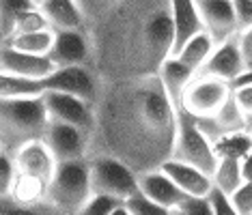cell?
I'll use <instances>...</instances> for the list:
<instances>
[{
    "label": "cell",
    "instance_id": "cell-6",
    "mask_svg": "<svg viewBox=\"0 0 252 215\" xmlns=\"http://www.w3.org/2000/svg\"><path fill=\"white\" fill-rule=\"evenodd\" d=\"M93 196H106L125 202L138 191V174L110 157H87Z\"/></svg>",
    "mask_w": 252,
    "mask_h": 215
},
{
    "label": "cell",
    "instance_id": "cell-21",
    "mask_svg": "<svg viewBox=\"0 0 252 215\" xmlns=\"http://www.w3.org/2000/svg\"><path fill=\"white\" fill-rule=\"evenodd\" d=\"M48 93L45 78H20L0 73V99H24V97H43Z\"/></svg>",
    "mask_w": 252,
    "mask_h": 215
},
{
    "label": "cell",
    "instance_id": "cell-36",
    "mask_svg": "<svg viewBox=\"0 0 252 215\" xmlns=\"http://www.w3.org/2000/svg\"><path fill=\"white\" fill-rule=\"evenodd\" d=\"M207 200H209V205H211V211H214V215H239L231 207L228 198L224 194H220L218 189H211V194L207 196Z\"/></svg>",
    "mask_w": 252,
    "mask_h": 215
},
{
    "label": "cell",
    "instance_id": "cell-35",
    "mask_svg": "<svg viewBox=\"0 0 252 215\" xmlns=\"http://www.w3.org/2000/svg\"><path fill=\"white\" fill-rule=\"evenodd\" d=\"M233 11L239 32L252 26V0H233Z\"/></svg>",
    "mask_w": 252,
    "mask_h": 215
},
{
    "label": "cell",
    "instance_id": "cell-10",
    "mask_svg": "<svg viewBox=\"0 0 252 215\" xmlns=\"http://www.w3.org/2000/svg\"><path fill=\"white\" fill-rule=\"evenodd\" d=\"M45 86L48 93H67L93 104L99 80L91 71V67H63V69H54L45 78Z\"/></svg>",
    "mask_w": 252,
    "mask_h": 215
},
{
    "label": "cell",
    "instance_id": "cell-29",
    "mask_svg": "<svg viewBox=\"0 0 252 215\" xmlns=\"http://www.w3.org/2000/svg\"><path fill=\"white\" fill-rule=\"evenodd\" d=\"M123 205L129 211V215H170V213H173V211H168V209L156 205V202L147 200L140 191H136L131 198H127Z\"/></svg>",
    "mask_w": 252,
    "mask_h": 215
},
{
    "label": "cell",
    "instance_id": "cell-25",
    "mask_svg": "<svg viewBox=\"0 0 252 215\" xmlns=\"http://www.w3.org/2000/svg\"><path fill=\"white\" fill-rule=\"evenodd\" d=\"M45 191H48V185L45 183H41V181H37L32 177H26V174L15 172L9 196L18 202H24V205H32V202L45 200Z\"/></svg>",
    "mask_w": 252,
    "mask_h": 215
},
{
    "label": "cell",
    "instance_id": "cell-14",
    "mask_svg": "<svg viewBox=\"0 0 252 215\" xmlns=\"http://www.w3.org/2000/svg\"><path fill=\"white\" fill-rule=\"evenodd\" d=\"M11 157H13L15 163V172L32 177L45 185L52 181L56 170V160L43 140H32V142L20 146Z\"/></svg>",
    "mask_w": 252,
    "mask_h": 215
},
{
    "label": "cell",
    "instance_id": "cell-12",
    "mask_svg": "<svg viewBox=\"0 0 252 215\" xmlns=\"http://www.w3.org/2000/svg\"><path fill=\"white\" fill-rule=\"evenodd\" d=\"M194 2L203 22V30L214 39L216 45L239 35L233 0H194Z\"/></svg>",
    "mask_w": 252,
    "mask_h": 215
},
{
    "label": "cell",
    "instance_id": "cell-16",
    "mask_svg": "<svg viewBox=\"0 0 252 215\" xmlns=\"http://www.w3.org/2000/svg\"><path fill=\"white\" fill-rule=\"evenodd\" d=\"M138 191L147 200L156 202V205L168 209H179L183 202L188 200V196L177 188L162 170H151L145 174H138Z\"/></svg>",
    "mask_w": 252,
    "mask_h": 215
},
{
    "label": "cell",
    "instance_id": "cell-26",
    "mask_svg": "<svg viewBox=\"0 0 252 215\" xmlns=\"http://www.w3.org/2000/svg\"><path fill=\"white\" fill-rule=\"evenodd\" d=\"M0 215H67V213H63L61 209H56L48 200L24 205V202L13 200L11 196H0Z\"/></svg>",
    "mask_w": 252,
    "mask_h": 215
},
{
    "label": "cell",
    "instance_id": "cell-15",
    "mask_svg": "<svg viewBox=\"0 0 252 215\" xmlns=\"http://www.w3.org/2000/svg\"><path fill=\"white\" fill-rule=\"evenodd\" d=\"M54 69L56 67L48 56L24 54L20 50H13L7 43H0V73L39 80V78H48Z\"/></svg>",
    "mask_w": 252,
    "mask_h": 215
},
{
    "label": "cell",
    "instance_id": "cell-38",
    "mask_svg": "<svg viewBox=\"0 0 252 215\" xmlns=\"http://www.w3.org/2000/svg\"><path fill=\"white\" fill-rule=\"evenodd\" d=\"M237 39H239V48H242L246 65H248V69H252V26L246 28L244 32H239Z\"/></svg>",
    "mask_w": 252,
    "mask_h": 215
},
{
    "label": "cell",
    "instance_id": "cell-24",
    "mask_svg": "<svg viewBox=\"0 0 252 215\" xmlns=\"http://www.w3.org/2000/svg\"><path fill=\"white\" fill-rule=\"evenodd\" d=\"M0 43H7L13 50H20L24 54L32 56H48L54 43V30H39V32H26V35L9 37Z\"/></svg>",
    "mask_w": 252,
    "mask_h": 215
},
{
    "label": "cell",
    "instance_id": "cell-9",
    "mask_svg": "<svg viewBox=\"0 0 252 215\" xmlns=\"http://www.w3.org/2000/svg\"><path fill=\"white\" fill-rule=\"evenodd\" d=\"M43 142L48 144V149L54 155L56 163L87 160L89 135L84 132H80L78 127L50 121L48 129H45V135H43Z\"/></svg>",
    "mask_w": 252,
    "mask_h": 215
},
{
    "label": "cell",
    "instance_id": "cell-34",
    "mask_svg": "<svg viewBox=\"0 0 252 215\" xmlns=\"http://www.w3.org/2000/svg\"><path fill=\"white\" fill-rule=\"evenodd\" d=\"M76 2H78L80 11H82L87 24H91V22L97 20L101 13H106L117 0H76Z\"/></svg>",
    "mask_w": 252,
    "mask_h": 215
},
{
    "label": "cell",
    "instance_id": "cell-23",
    "mask_svg": "<svg viewBox=\"0 0 252 215\" xmlns=\"http://www.w3.org/2000/svg\"><path fill=\"white\" fill-rule=\"evenodd\" d=\"M214 48H216V41L203 30L183 45V48L179 50V54H175V58H179L188 69H192L194 73H196L200 67L207 63V58L211 56V52H214Z\"/></svg>",
    "mask_w": 252,
    "mask_h": 215
},
{
    "label": "cell",
    "instance_id": "cell-40",
    "mask_svg": "<svg viewBox=\"0 0 252 215\" xmlns=\"http://www.w3.org/2000/svg\"><path fill=\"white\" fill-rule=\"evenodd\" d=\"M108 215H129V211H127V209H125V205L121 202V205H117V207H114V209H112V211L108 213Z\"/></svg>",
    "mask_w": 252,
    "mask_h": 215
},
{
    "label": "cell",
    "instance_id": "cell-22",
    "mask_svg": "<svg viewBox=\"0 0 252 215\" xmlns=\"http://www.w3.org/2000/svg\"><path fill=\"white\" fill-rule=\"evenodd\" d=\"M211 183H214V189H218L220 194L231 196L233 191L244 183L242 157H237V155H220L216 170H214V174H211Z\"/></svg>",
    "mask_w": 252,
    "mask_h": 215
},
{
    "label": "cell",
    "instance_id": "cell-2",
    "mask_svg": "<svg viewBox=\"0 0 252 215\" xmlns=\"http://www.w3.org/2000/svg\"><path fill=\"white\" fill-rule=\"evenodd\" d=\"M87 37L99 82L158 76L173 50L170 0H117L87 24Z\"/></svg>",
    "mask_w": 252,
    "mask_h": 215
},
{
    "label": "cell",
    "instance_id": "cell-8",
    "mask_svg": "<svg viewBox=\"0 0 252 215\" xmlns=\"http://www.w3.org/2000/svg\"><path fill=\"white\" fill-rule=\"evenodd\" d=\"M41 99L45 110H48L50 121L78 127L87 135L91 134V129H93V104L67 93H45Z\"/></svg>",
    "mask_w": 252,
    "mask_h": 215
},
{
    "label": "cell",
    "instance_id": "cell-33",
    "mask_svg": "<svg viewBox=\"0 0 252 215\" xmlns=\"http://www.w3.org/2000/svg\"><path fill=\"white\" fill-rule=\"evenodd\" d=\"M13 177H15L13 157L0 149V196H9V189H11V183H13Z\"/></svg>",
    "mask_w": 252,
    "mask_h": 215
},
{
    "label": "cell",
    "instance_id": "cell-1",
    "mask_svg": "<svg viewBox=\"0 0 252 215\" xmlns=\"http://www.w3.org/2000/svg\"><path fill=\"white\" fill-rule=\"evenodd\" d=\"M177 106L158 76L99 82L87 157H110L134 174L159 170L170 160Z\"/></svg>",
    "mask_w": 252,
    "mask_h": 215
},
{
    "label": "cell",
    "instance_id": "cell-31",
    "mask_svg": "<svg viewBox=\"0 0 252 215\" xmlns=\"http://www.w3.org/2000/svg\"><path fill=\"white\" fill-rule=\"evenodd\" d=\"M235 101H237L239 110L248 123V129H252V84H242V86L231 88Z\"/></svg>",
    "mask_w": 252,
    "mask_h": 215
},
{
    "label": "cell",
    "instance_id": "cell-27",
    "mask_svg": "<svg viewBox=\"0 0 252 215\" xmlns=\"http://www.w3.org/2000/svg\"><path fill=\"white\" fill-rule=\"evenodd\" d=\"M31 7H35L31 0H0V41L11 37L15 20Z\"/></svg>",
    "mask_w": 252,
    "mask_h": 215
},
{
    "label": "cell",
    "instance_id": "cell-28",
    "mask_svg": "<svg viewBox=\"0 0 252 215\" xmlns=\"http://www.w3.org/2000/svg\"><path fill=\"white\" fill-rule=\"evenodd\" d=\"M39 30H52V28H50L45 15L41 13V9H39V7H31V9H26L18 20H15V26H13L11 37L26 35V32H39Z\"/></svg>",
    "mask_w": 252,
    "mask_h": 215
},
{
    "label": "cell",
    "instance_id": "cell-17",
    "mask_svg": "<svg viewBox=\"0 0 252 215\" xmlns=\"http://www.w3.org/2000/svg\"><path fill=\"white\" fill-rule=\"evenodd\" d=\"M170 13H173V50H170V56H175L192 37L203 32V22H200L194 0H170Z\"/></svg>",
    "mask_w": 252,
    "mask_h": 215
},
{
    "label": "cell",
    "instance_id": "cell-3",
    "mask_svg": "<svg viewBox=\"0 0 252 215\" xmlns=\"http://www.w3.org/2000/svg\"><path fill=\"white\" fill-rule=\"evenodd\" d=\"M50 116L41 97L0 99V149L13 155L20 146L43 140Z\"/></svg>",
    "mask_w": 252,
    "mask_h": 215
},
{
    "label": "cell",
    "instance_id": "cell-37",
    "mask_svg": "<svg viewBox=\"0 0 252 215\" xmlns=\"http://www.w3.org/2000/svg\"><path fill=\"white\" fill-rule=\"evenodd\" d=\"M179 209L186 215H214L207 198H188Z\"/></svg>",
    "mask_w": 252,
    "mask_h": 215
},
{
    "label": "cell",
    "instance_id": "cell-5",
    "mask_svg": "<svg viewBox=\"0 0 252 215\" xmlns=\"http://www.w3.org/2000/svg\"><path fill=\"white\" fill-rule=\"evenodd\" d=\"M170 160L198 168L207 177L214 174L218 160H220L214 142L198 127L196 118L190 116L188 112L179 110V108H177V134H175V144H173V153H170Z\"/></svg>",
    "mask_w": 252,
    "mask_h": 215
},
{
    "label": "cell",
    "instance_id": "cell-18",
    "mask_svg": "<svg viewBox=\"0 0 252 215\" xmlns=\"http://www.w3.org/2000/svg\"><path fill=\"white\" fill-rule=\"evenodd\" d=\"M166 177H168L173 183L179 188L188 198H207L214 189V183H211V177H207L205 172H200L198 168L188 166V163L168 160L159 168Z\"/></svg>",
    "mask_w": 252,
    "mask_h": 215
},
{
    "label": "cell",
    "instance_id": "cell-13",
    "mask_svg": "<svg viewBox=\"0 0 252 215\" xmlns=\"http://www.w3.org/2000/svg\"><path fill=\"white\" fill-rule=\"evenodd\" d=\"M48 58L56 69L63 67H89L91 48L87 30H59L54 32V43Z\"/></svg>",
    "mask_w": 252,
    "mask_h": 215
},
{
    "label": "cell",
    "instance_id": "cell-11",
    "mask_svg": "<svg viewBox=\"0 0 252 215\" xmlns=\"http://www.w3.org/2000/svg\"><path fill=\"white\" fill-rule=\"evenodd\" d=\"M246 71H248V65H246L242 48H239V39L233 37L224 43H218L211 56L207 58V63L200 67L196 73L198 76L216 78V80H224L231 84Z\"/></svg>",
    "mask_w": 252,
    "mask_h": 215
},
{
    "label": "cell",
    "instance_id": "cell-42",
    "mask_svg": "<svg viewBox=\"0 0 252 215\" xmlns=\"http://www.w3.org/2000/svg\"><path fill=\"white\" fill-rule=\"evenodd\" d=\"M31 2H32V4H35V7H39V4H41V2H43V0H31Z\"/></svg>",
    "mask_w": 252,
    "mask_h": 215
},
{
    "label": "cell",
    "instance_id": "cell-30",
    "mask_svg": "<svg viewBox=\"0 0 252 215\" xmlns=\"http://www.w3.org/2000/svg\"><path fill=\"white\" fill-rule=\"evenodd\" d=\"M226 198H228V202H231V207L239 215H252V183L244 181V183Z\"/></svg>",
    "mask_w": 252,
    "mask_h": 215
},
{
    "label": "cell",
    "instance_id": "cell-20",
    "mask_svg": "<svg viewBox=\"0 0 252 215\" xmlns=\"http://www.w3.org/2000/svg\"><path fill=\"white\" fill-rule=\"evenodd\" d=\"M158 78H159V82H162L166 95L170 97V101H173V104L179 108L181 97H183V90H186L188 84L192 82L194 71L188 69V67L183 65L179 58H175V56H168V58L164 60V65L159 67Z\"/></svg>",
    "mask_w": 252,
    "mask_h": 215
},
{
    "label": "cell",
    "instance_id": "cell-41",
    "mask_svg": "<svg viewBox=\"0 0 252 215\" xmlns=\"http://www.w3.org/2000/svg\"><path fill=\"white\" fill-rule=\"evenodd\" d=\"M170 215H186V213H183L181 209H173V213H170Z\"/></svg>",
    "mask_w": 252,
    "mask_h": 215
},
{
    "label": "cell",
    "instance_id": "cell-32",
    "mask_svg": "<svg viewBox=\"0 0 252 215\" xmlns=\"http://www.w3.org/2000/svg\"><path fill=\"white\" fill-rule=\"evenodd\" d=\"M117 205L121 202L112 200V198H106V196H91V200L84 205L76 215H108Z\"/></svg>",
    "mask_w": 252,
    "mask_h": 215
},
{
    "label": "cell",
    "instance_id": "cell-7",
    "mask_svg": "<svg viewBox=\"0 0 252 215\" xmlns=\"http://www.w3.org/2000/svg\"><path fill=\"white\" fill-rule=\"evenodd\" d=\"M228 97H231V86H228V82L194 73L192 82L183 90L179 110L188 112V114L194 116L196 121H200V118H211L226 104Z\"/></svg>",
    "mask_w": 252,
    "mask_h": 215
},
{
    "label": "cell",
    "instance_id": "cell-4",
    "mask_svg": "<svg viewBox=\"0 0 252 215\" xmlns=\"http://www.w3.org/2000/svg\"><path fill=\"white\" fill-rule=\"evenodd\" d=\"M91 196L93 191H91L87 160L56 163L54 177L48 183V191H45V200L52 202L63 213L76 215L91 200Z\"/></svg>",
    "mask_w": 252,
    "mask_h": 215
},
{
    "label": "cell",
    "instance_id": "cell-39",
    "mask_svg": "<svg viewBox=\"0 0 252 215\" xmlns=\"http://www.w3.org/2000/svg\"><path fill=\"white\" fill-rule=\"evenodd\" d=\"M242 177L244 181L252 183V149L242 157Z\"/></svg>",
    "mask_w": 252,
    "mask_h": 215
},
{
    "label": "cell",
    "instance_id": "cell-19",
    "mask_svg": "<svg viewBox=\"0 0 252 215\" xmlns=\"http://www.w3.org/2000/svg\"><path fill=\"white\" fill-rule=\"evenodd\" d=\"M50 28L59 30H87V20L76 0H43L39 4Z\"/></svg>",
    "mask_w": 252,
    "mask_h": 215
}]
</instances>
